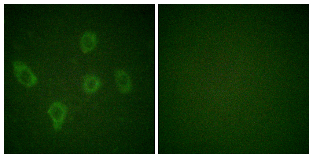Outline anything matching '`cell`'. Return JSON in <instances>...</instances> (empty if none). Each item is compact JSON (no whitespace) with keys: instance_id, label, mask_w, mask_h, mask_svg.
<instances>
[{"instance_id":"obj_1","label":"cell","mask_w":313,"mask_h":158,"mask_svg":"<svg viewBox=\"0 0 313 158\" xmlns=\"http://www.w3.org/2000/svg\"><path fill=\"white\" fill-rule=\"evenodd\" d=\"M15 75L18 81L27 86L31 87L35 85L37 79L35 75L26 66L19 63L14 65Z\"/></svg>"},{"instance_id":"obj_3","label":"cell","mask_w":313,"mask_h":158,"mask_svg":"<svg viewBox=\"0 0 313 158\" xmlns=\"http://www.w3.org/2000/svg\"><path fill=\"white\" fill-rule=\"evenodd\" d=\"M101 85L100 79L96 75L87 74L83 78L82 88L84 92L87 94L95 93L100 88Z\"/></svg>"},{"instance_id":"obj_5","label":"cell","mask_w":313,"mask_h":158,"mask_svg":"<svg viewBox=\"0 0 313 158\" xmlns=\"http://www.w3.org/2000/svg\"><path fill=\"white\" fill-rule=\"evenodd\" d=\"M97 43L96 36L92 32H85L83 36L80 41V47L82 52L88 53L95 48Z\"/></svg>"},{"instance_id":"obj_4","label":"cell","mask_w":313,"mask_h":158,"mask_svg":"<svg viewBox=\"0 0 313 158\" xmlns=\"http://www.w3.org/2000/svg\"><path fill=\"white\" fill-rule=\"evenodd\" d=\"M67 108L64 104L59 102H54L48 111L54 120L57 118L56 123L57 122V125L60 128L62 123L67 113Z\"/></svg>"},{"instance_id":"obj_2","label":"cell","mask_w":313,"mask_h":158,"mask_svg":"<svg viewBox=\"0 0 313 158\" xmlns=\"http://www.w3.org/2000/svg\"><path fill=\"white\" fill-rule=\"evenodd\" d=\"M114 78L116 88L120 93H126L131 91V81L129 75L125 71L121 69L116 70Z\"/></svg>"}]
</instances>
